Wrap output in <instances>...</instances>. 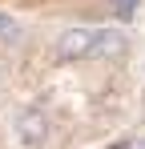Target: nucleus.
<instances>
[{
	"label": "nucleus",
	"instance_id": "obj_1",
	"mask_svg": "<svg viewBox=\"0 0 145 149\" xmlns=\"http://www.w3.org/2000/svg\"><path fill=\"white\" fill-rule=\"evenodd\" d=\"M97 36L101 28H65L56 40V61H85L89 52H97Z\"/></svg>",
	"mask_w": 145,
	"mask_h": 149
},
{
	"label": "nucleus",
	"instance_id": "obj_2",
	"mask_svg": "<svg viewBox=\"0 0 145 149\" xmlns=\"http://www.w3.org/2000/svg\"><path fill=\"white\" fill-rule=\"evenodd\" d=\"M12 125H16V137H20L24 149H40V145H45V137H48V117L40 113V109H16Z\"/></svg>",
	"mask_w": 145,
	"mask_h": 149
},
{
	"label": "nucleus",
	"instance_id": "obj_3",
	"mask_svg": "<svg viewBox=\"0 0 145 149\" xmlns=\"http://www.w3.org/2000/svg\"><path fill=\"white\" fill-rule=\"evenodd\" d=\"M125 49L129 45H125V36H121L117 28H101V36H97V52L101 56H121Z\"/></svg>",
	"mask_w": 145,
	"mask_h": 149
},
{
	"label": "nucleus",
	"instance_id": "obj_4",
	"mask_svg": "<svg viewBox=\"0 0 145 149\" xmlns=\"http://www.w3.org/2000/svg\"><path fill=\"white\" fill-rule=\"evenodd\" d=\"M0 40H4V45H16V40H20V24H16L12 16H0Z\"/></svg>",
	"mask_w": 145,
	"mask_h": 149
},
{
	"label": "nucleus",
	"instance_id": "obj_5",
	"mask_svg": "<svg viewBox=\"0 0 145 149\" xmlns=\"http://www.w3.org/2000/svg\"><path fill=\"white\" fill-rule=\"evenodd\" d=\"M133 8H137V0H113V16H117V20H129Z\"/></svg>",
	"mask_w": 145,
	"mask_h": 149
}]
</instances>
